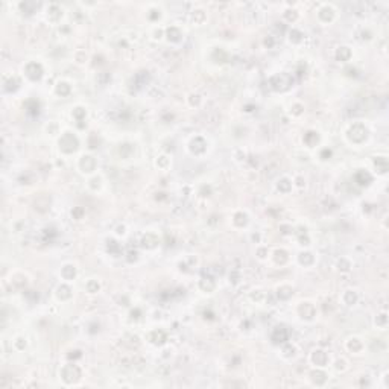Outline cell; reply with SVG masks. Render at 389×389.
I'll use <instances>...</instances> for the list:
<instances>
[{"mask_svg":"<svg viewBox=\"0 0 389 389\" xmlns=\"http://www.w3.org/2000/svg\"><path fill=\"white\" fill-rule=\"evenodd\" d=\"M313 380H315L318 385H321V383L325 382V376H324L322 372H313Z\"/></svg>","mask_w":389,"mask_h":389,"instance_id":"cell-13","label":"cell"},{"mask_svg":"<svg viewBox=\"0 0 389 389\" xmlns=\"http://www.w3.org/2000/svg\"><path fill=\"white\" fill-rule=\"evenodd\" d=\"M357 181H359V184H368L371 181V176L365 172H359L357 173Z\"/></svg>","mask_w":389,"mask_h":389,"instance_id":"cell-10","label":"cell"},{"mask_svg":"<svg viewBox=\"0 0 389 389\" xmlns=\"http://www.w3.org/2000/svg\"><path fill=\"white\" fill-rule=\"evenodd\" d=\"M59 292H62V297H64V298H69V297H70L67 287H59Z\"/></svg>","mask_w":389,"mask_h":389,"instance_id":"cell-21","label":"cell"},{"mask_svg":"<svg viewBox=\"0 0 389 389\" xmlns=\"http://www.w3.org/2000/svg\"><path fill=\"white\" fill-rule=\"evenodd\" d=\"M245 219H246V217H245V215H237V220H236V223H239V225H240L242 222L245 223Z\"/></svg>","mask_w":389,"mask_h":389,"instance_id":"cell-22","label":"cell"},{"mask_svg":"<svg viewBox=\"0 0 389 389\" xmlns=\"http://www.w3.org/2000/svg\"><path fill=\"white\" fill-rule=\"evenodd\" d=\"M327 155L330 157V151H324V152H322V157H327Z\"/></svg>","mask_w":389,"mask_h":389,"instance_id":"cell-25","label":"cell"},{"mask_svg":"<svg viewBox=\"0 0 389 389\" xmlns=\"http://www.w3.org/2000/svg\"><path fill=\"white\" fill-rule=\"evenodd\" d=\"M348 56H350V52H348L346 47H342V49L338 52V58H341V59H342V58H348Z\"/></svg>","mask_w":389,"mask_h":389,"instance_id":"cell-17","label":"cell"},{"mask_svg":"<svg viewBox=\"0 0 389 389\" xmlns=\"http://www.w3.org/2000/svg\"><path fill=\"white\" fill-rule=\"evenodd\" d=\"M28 75H29L32 79H38V78L41 76V67H40L38 64H35V62L29 64V65H28Z\"/></svg>","mask_w":389,"mask_h":389,"instance_id":"cell-5","label":"cell"},{"mask_svg":"<svg viewBox=\"0 0 389 389\" xmlns=\"http://www.w3.org/2000/svg\"><path fill=\"white\" fill-rule=\"evenodd\" d=\"M346 298H348V301H353V303L356 301V295H354V294H351V292L346 295Z\"/></svg>","mask_w":389,"mask_h":389,"instance_id":"cell-24","label":"cell"},{"mask_svg":"<svg viewBox=\"0 0 389 389\" xmlns=\"http://www.w3.org/2000/svg\"><path fill=\"white\" fill-rule=\"evenodd\" d=\"M301 313H303L305 318H312L313 316V307L310 304H304L301 307Z\"/></svg>","mask_w":389,"mask_h":389,"instance_id":"cell-11","label":"cell"},{"mask_svg":"<svg viewBox=\"0 0 389 389\" xmlns=\"http://www.w3.org/2000/svg\"><path fill=\"white\" fill-rule=\"evenodd\" d=\"M164 339H166V336H164L163 331H154L152 333V341L155 344H161V342H164Z\"/></svg>","mask_w":389,"mask_h":389,"instance_id":"cell-9","label":"cell"},{"mask_svg":"<svg viewBox=\"0 0 389 389\" xmlns=\"http://www.w3.org/2000/svg\"><path fill=\"white\" fill-rule=\"evenodd\" d=\"M301 261H303V263H304V261H307V263H309V261H312V257H310V254H303V257H301Z\"/></svg>","mask_w":389,"mask_h":389,"instance_id":"cell-23","label":"cell"},{"mask_svg":"<svg viewBox=\"0 0 389 389\" xmlns=\"http://www.w3.org/2000/svg\"><path fill=\"white\" fill-rule=\"evenodd\" d=\"M290 295H292L290 289H281V290L278 292V297H280V298H289Z\"/></svg>","mask_w":389,"mask_h":389,"instance_id":"cell-16","label":"cell"},{"mask_svg":"<svg viewBox=\"0 0 389 389\" xmlns=\"http://www.w3.org/2000/svg\"><path fill=\"white\" fill-rule=\"evenodd\" d=\"M305 141L309 143V144H312L313 141H318V135L315 134V132H309L307 135H305Z\"/></svg>","mask_w":389,"mask_h":389,"instance_id":"cell-14","label":"cell"},{"mask_svg":"<svg viewBox=\"0 0 389 389\" xmlns=\"http://www.w3.org/2000/svg\"><path fill=\"white\" fill-rule=\"evenodd\" d=\"M79 369H78V366L76 365H67L64 369H62V377H64V380L67 382V383H72V382H75V380H78L79 379Z\"/></svg>","mask_w":389,"mask_h":389,"instance_id":"cell-2","label":"cell"},{"mask_svg":"<svg viewBox=\"0 0 389 389\" xmlns=\"http://www.w3.org/2000/svg\"><path fill=\"white\" fill-rule=\"evenodd\" d=\"M365 134H366L365 128H362L360 125H356V126L351 129V138L356 140V141H362V140L365 138Z\"/></svg>","mask_w":389,"mask_h":389,"instance_id":"cell-4","label":"cell"},{"mask_svg":"<svg viewBox=\"0 0 389 389\" xmlns=\"http://www.w3.org/2000/svg\"><path fill=\"white\" fill-rule=\"evenodd\" d=\"M28 111L31 114H37L38 113V102L37 100H29L28 102Z\"/></svg>","mask_w":389,"mask_h":389,"instance_id":"cell-12","label":"cell"},{"mask_svg":"<svg viewBox=\"0 0 389 389\" xmlns=\"http://www.w3.org/2000/svg\"><path fill=\"white\" fill-rule=\"evenodd\" d=\"M281 190H289L290 189V182L287 181V179H283L281 182H280V185H278Z\"/></svg>","mask_w":389,"mask_h":389,"instance_id":"cell-19","label":"cell"},{"mask_svg":"<svg viewBox=\"0 0 389 389\" xmlns=\"http://www.w3.org/2000/svg\"><path fill=\"white\" fill-rule=\"evenodd\" d=\"M213 286H215V284H213L211 281H208V284H207V281H205V280L202 281V287H204V289H207V290H211V289H213Z\"/></svg>","mask_w":389,"mask_h":389,"instance_id":"cell-20","label":"cell"},{"mask_svg":"<svg viewBox=\"0 0 389 389\" xmlns=\"http://www.w3.org/2000/svg\"><path fill=\"white\" fill-rule=\"evenodd\" d=\"M64 277L70 278V277H75V269L72 266H65L64 267Z\"/></svg>","mask_w":389,"mask_h":389,"instance_id":"cell-15","label":"cell"},{"mask_svg":"<svg viewBox=\"0 0 389 389\" xmlns=\"http://www.w3.org/2000/svg\"><path fill=\"white\" fill-rule=\"evenodd\" d=\"M59 146H61V149H62L64 152H72V151H75V149H76V146H78V140H76L73 135L65 134V135L61 138Z\"/></svg>","mask_w":389,"mask_h":389,"instance_id":"cell-1","label":"cell"},{"mask_svg":"<svg viewBox=\"0 0 389 389\" xmlns=\"http://www.w3.org/2000/svg\"><path fill=\"white\" fill-rule=\"evenodd\" d=\"M325 353H322V351H316L315 354H313V360L316 362V365H324L325 363Z\"/></svg>","mask_w":389,"mask_h":389,"instance_id":"cell-7","label":"cell"},{"mask_svg":"<svg viewBox=\"0 0 389 389\" xmlns=\"http://www.w3.org/2000/svg\"><path fill=\"white\" fill-rule=\"evenodd\" d=\"M81 166L85 169L87 172H91V170H93V167H94V160H93L91 157H84V160H82Z\"/></svg>","mask_w":389,"mask_h":389,"instance_id":"cell-6","label":"cell"},{"mask_svg":"<svg viewBox=\"0 0 389 389\" xmlns=\"http://www.w3.org/2000/svg\"><path fill=\"white\" fill-rule=\"evenodd\" d=\"M155 243H157V237H155V236H152V234H148V236L143 239V245H144V246H148V248H152Z\"/></svg>","mask_w":389,"mask_h":389,"instance_id":"cell-8","label":"cell"},{"mask_svg":"<svg viewBox=\"0 0 389 389\" xmlns=\"http://www.w3.org/2000/svg\"><path fill=\"white\" fill-rule=\"evenodd\" d=\"M272 339H274V342H284L287 339V330L284 327H277L272 335Z\"/></svg>","mask_w":389,"mask_h":389,"instance_id":"cell-3","label":"cell"},{"mask_svg":"<svg viewBox=\"0 0 389 389\" xmlns=\"http://www.w3.org/2000/svg\"><path fill=\"white\" fill-rule=\"evenodd\" d=\"M58 93H59V94H67V93H69V85H67V84H59Z\"/></svg>","mask_w":389,"mask_h":389,"instance_id":"cell-18","label":"cell"}]
</instances>
